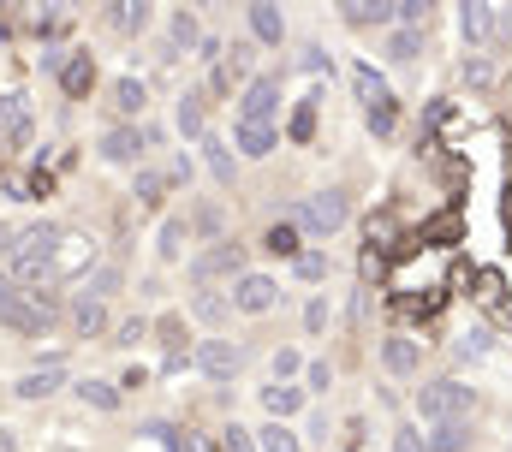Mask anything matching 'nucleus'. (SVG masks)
Segmentation results:
<instances>
[{
	"label": "nucleus",
	"instance_id": "nucleus-43",
	"mask_svg": "<svg viewBox=\"0 0 512 452\" xmlns=\"http://www.w3.org/2000/svg\"><path fill=\"white\" fill-rule=\"evenodd\" d=\"M370 131H376V137H387V131H393V102L370 108Z\"/></svg>",
	"mask_w": 512,
	"mask_h": 452
},
{
	"label": "nucleus",
	"instance_id": "nucleus-19",
	"mask_svg": "<svg viewBox=\"0 0 512 452\" xmlns=\"http://www.w3.org/2000/svg\"><path fill=\"white\" fill-rule=\"evenodd\" d=\"M352 84H358V96H364V108H382V102H393L376 66H352Z\"/></svg>",
	"mask_w": 512,
	"mask_h": 452
},
{
	"label": "nucleus",
	"instance_id": "nucleus-25",
	"mask_svg": "<svg viewBox=\"0 0 512 452\" xmlns=\"http://www.w3.org/2000/svg\"><path fill=\"white\" fill-rule=\"evenodd\" d=\"M262 250H274V256H298V226L274 221L268 232H262Z\"/></svg>",
	"mask_w": 512,
	"mask_h": 452
},
{
	"label": "nucleus",
	"instance_id": "nucleus-16",
	"mask_svg": "<svg viewBox=\"0 0 512 452\" xmlns=\"http://www.w3.org/2000/svg\"><path fill=\"white\" fill-rule=\"evenodd\" d=\"M143 108H149V90H143V78H114V113L137 119Z\"/></svg>",
	"mask_w": 512,
	"mask_h": 452
},
{
	"label": "nucleus",
	"instance_id": "nucleus-49",
	"mask_svg": "<svg viewBox=\"0 0 512 452\" xmlns=\"http://www.w3.org/2000/svg\"><path fill=\"white\" fill-rule=\"evenodd\" d=\"M12 238H18V232H12V226L0 221V262H6V256H12Z\"/></svg>",
	"mask_w": 512,
	"mask_h": 452
},
{
	"label": "nucleus",
	"instance_id": "nucleus-33",
	"mask_svg": "<svg viewBox=\"0 0 512 452\" xmlns=\"http://www.w3.org/2000/svg\"><path fill=\"white\" fill-rule=\"evenodd\" d=\"M417 42H423V30H405V24H399V30H393V42H387V54H393V60H411V54H417Z\"/></svg>",
	"mask_w": 512,
	"mask_h": 452
},
{
	"label": "nucleus",
	"instance_id": "nucleus-23",
	"mask_svg": "<svg viewBox=\"0 0 512 452\" xmlns=\"http://www.w3.org/2000/svg\"><path fill=\"white\" fill-rule=\"evenodd\" d=\"M382 363L393 369V375H411V369H417V345H411L405 334L387 339V345H382Z\"/></svg>",
	"mask_w": 512,
	"mask_h": 452
},
{
	"label": "nucleus",
	"instance_id": "nucleus-17",
	"mask_svg": "<svg viewBox=\"0 0 512 452\" xmlns=\"http://www.w3.org/2000/svg\"><path fill=\"white\" fill-rule=\"evenodd\" d=\"M197 149H203V161H209V173H215L221 185H233V173H239V161H233V149H227L221 137H203Z\"/></svg>",
	"mask_w": 512,
	"mask_h": 452
},
{
	"label": "nucleus",
	"instance_id": "nucleus-1",
	"mask_svg": "<svg viewBox=\"0 0 512 452\" xmlns=\"http://www.w3.org/2000/svg\"><path fill=\"white\" fill-rule=\"evenodd\" d=\"M60 238H66V226H54V221L24 226V232L12 238V256H6L12 280H18V286H36V280H48V274H54V250H60Z\"/></svg>",
	"mask_w": 512,
	"mask_h": 452
},
{
	"label": "nucleus",
	"instance_id": "nucleus-36",
	"mask_svg": "<svg viewBox=\"0 0 512 452\" xmlns=\"http://www.w3.org/2000/svg\"><path fill=\"white\" fill-rule=\"evenodd\" d=\"M221 452H256V435H251V429H239V423H233V429L221 435Z\"/></svg>",
	"mask_w": 512,
	"mask_h": 452
},
{
	"label": "nucleus",
	"instance_id": "nucleus-32",
	"mask_svg": "<svg viewBox=\"0 0 512 452\" xmlns=\"http://www.w3.org/2000/svg\"><path fill=\"white\" fill-rule=\"evenodd\" d=\"M191 310H197V322H227V310H233V304H227V298H215V292H197V298H191Z\"/></svg>",
	"mask_w": 512,
	"mask_h": 452
},
{
	"label": "nucleus",
	"instance_id": "nucleus-7",
	"mask_svg": "<svg viewBox=\"0 0 512 452\" xmlns=\"http://www.w3.org/2000/svg\"><path fill=\"white\" fill-rule=\"evenodd\" d=\"M274 298H280V286L268 274H239L233 280V310H245V316H268Z\"/></svg>",
	"mask_w": 512,
	"mask_h": 452
},
{
	"label": "nucleus",
	"instance_id": "nucleus-2",
	"mask_svg": "<svg viewBox=\"0 0 512 452\" xmlns=\"http://www.w3.org/2000/svg\"><path fill=\"white\" fill-rule=\"evenodd\" d=\"M0 322L24 339H42L54 328V304H48L42 292H24L12 274H0Z\"/></svg>",
	"mask_w": 512,
	"mask_h": 452
},
{
	"label": "nucleus",
	"instance_id": "nucleus-26",
	"mask_svg": "<svg viewBox=\"0 0 512 452\" xmlns=\"http://www.w3.org/2000/svg\"><path fill=\"white\" fill-rule=\"evenodd\" d=\"M131 197H137L143 209H161V197H167V173H149V167H143V173H137V191H131Z\"/></svg>",
	"mask_w": 512,
	"mask_h": 452
},
{
	"label": "nucleus",
	"instance_id": "nucleus-22",
	"mask_svg": "<svg viewBox=\"0 0 512 452\" xmlns=\"http://www.w3.org/2000/svg\"><path fill=\"white\" fill-rule=\"evenodd\" d=\"M399 6H382V0H352L346 6V24H393Z\"/></svg>",
	"mask_w": 512,
	"mask_h": 452
},
{
	"label": "nucleus",
	"instance_id": "nucleus-34",
	"mask_svg": "<svg viewBox=\"0 0 512 452\" xmlns=\"http://www.w3.org/2000/svg\"><path fill=\"white\" fill-rule=\"evenodd\" d=\"M167 30H173V42H179V48H191V42H197V36H203V30H197V18H191V12H173V24H167Z\"/></svg>",
	"mask_w": 512,
	"mask_h": 452
},
{
	"label": "nucleus",
	"instance_id": "nucleus-20",
	"mask_svg": "<svg viewBox=\"0 0 512 452\" xmlns=\"http://www.w3.org/2000/svg\"><path fill=\"white\" fill-rule=\"evenodd\" d=\"M251 30H256V42L280 48V36H286V18H280L274 6H251Z\"/></svg>",
	"mask_w": 512,
	"mask_h": 452
},
{
	"label": "nucleus",
	"instance_id": "nucleus-13",
	"mask_svg": "<svg viewBox=\"0 0 512 452\" xmlns=\"http://www.w3.org/2000/svg\"><path fill=\"white\" fill-rule=\"evenodd\" d=\"M72 328H78L84 339L102 334V328H108V304H102V298H90V292H78V298H72Z\"/></svg>",
	"mask_w": 512,
	"mask_h": 452
},
{
	"label": "nucleus",
	"instance_id": "nucleus-12",
	"mask_svg": "<svg viewBox=\"0 0 512 452\" xmlns=\"http://www.w3.org/2000/svg\"><path fill=\"white\" fill-rule=\"evenodd\" d=\"M60 381H66V369H60V363H42V369L18 375V387H12V393H18V399H48Z\"/></svg>",
	"mask_w": 512,
	"mask_h": 452
},
{
	"label": "nucleus",
	"instance_id": "nucleus-47",
	"mask_svg": "<svg viewBox=\"0 0 512 452\" xmlns=\"http://www.w3.org/2000/svg\"><path fill=\"white\" fill-rule=\"evenodd\" d=\"M489 351V334H465L459 339V357H483Z\"/></svg>",
	"mask_w": 512,
	"mask_h": 452
},
{
	"label": "nucleus",
	"instance_id": "nucleus-21",
	"mask_svg": "<svg viewBox=\"0 0 512 452\" xmlns=\"http://www.w3.org/2000/svg\"><path fill=\"white\" fill-rule=\"evenodd\" d=\"M274 125H239V149L251 155V161H262V155H274Z\"/></svg>",
	"mask_w": 512,
	"mask_h": 452
},
{
	"label": "nucleus",
	"instance_id": "nucleus-46",
	"mask_svg": "<svg viewBox=\"0 0 512 452\" xmlns=\"http://www.w3.org/2000/svg\"><path fill=\"white\" fill-rule=\"evenodd\" d=\"M197 232H221V209H215V203L197 209Z\"/></svg>",
	"mask_w": 512,
	"mask_h": 452
},
{
	"label": "nucleus",
	"instance_id": "nucleus-18",
	"mask_svg": "<svg viewBox=\"0 0 512 452\" xmlns=\"http://www.w3.org/2000/svg\"><path fill=\"white\" fill-rule=\"evenodd\" d=\"M60 84H66V96H84V90L96 84V60H90V54H72L66 72H60Z\"/></svg>",
	"mask_w": 512,
	"mask_h": 452
},
{
	"label": "nucleus",
	"instance_id": "nucleus-24",
	"mask_svg": "<svg viewBox=\"0 0 512 452\" xmlns=\"http://www.w3.org/2000/svg\"><path fill=\"white\" fill-rule=\"evenodd\" d=\"M78 399L96 405V411H120V387L114 381H78Z\"/></svg>",
	"mask_w": 512,
	"mask_h": 452
},
{
	"label": "nucleus",
	"instance_id": "nucleus-48",
	"mask_svg": "<svg viewBox=\"0 0 512 452\" xmlns=\"http://www.w3.org/2000/svg\"><path fill=\"white\" fill-rule=\"evenodd\" d=\"M298 274H304V280H322V274H328V262H322V256H298Z\"/></svg>",
	"mask_w": 512,
	"mask_h": 452
},
{
	"label": "nucleus",
	"instance_id": "nucleus-38",
	"mask_svg": "<svg viewBox=\"0 0 512 452\" xmlns=\"http://www.w3.org/2000/svg\"><path fill=\"white\" fill-rule=\"evenodd\" d=\"M114 24H120V30H143L149 12H143V6H114Z\"/></svg>",
	"mask_w": 512,
	"mask_h": 452
},
{
	"label": "nucleus",
	"instance_id": "nucleus-41",
	"mask_svg": "<svg viewBox=\"0 0 512 452\" xmlns=\"http://www.w3.org/2000/svg\"><path fill=\"white\" fill-rule=\"evenodd\" d=\"M143 334H149V322H143V316H131V322H120V334H114V345H137Z\"/></svg>",
	"mask_w": 512,
	"mask_h": 452
},
{
	"label": "nucleus",
	"instance_id": "nucleus-35",
	"mask_svg": "<svg viewBox=\"0 0 512 452\" xmlns=\"http://www.w3.org/2000/svg\"><path fill=\"white\" fill-rule=\"evenodd\" d=\"M399 24H405V30H423V24H429V6H423V0H399Z\"/></svg>",
	"mask_w": 512,
	"mask_h": 452
},
{
	"label": "nucleus",
	"instance_id": "nucleus-6",
	"mask_svg": "<svg viewBox=\"0 0 512 452\" xmlns=\"http://www.w3.org/2000/svg\"><path fill=\"white\" fill-rule=\"evenodd\" d=\"M274 113H280V78L262 72V78L245 84V96H239V125H274Z\"/></svg>",
	"mask_w": 512,
	"mask_h": 452
},
{
	"label": "nucleus",
	"instance_id": "nucleus-31",
	"mask_svg": "<svg viewBox=\"0 0 512 452\" xmlns=\"http://www.w3.org/2000/svg\"><path fill=\"white\" fill-rule=\"evenodd\" d=\"M489 24H495V18H489V6H465V12H459L465 42H483V36H489Z\"/></svg>",
	"mask_w": 512,
	"mask_h": 452
},
{
	"label": "nucleus",
	"instance_id": "nucleus-40",
	"mask_svg": "<svg viewBox=\"0 0 512 452\" xmlns=\"http://www.w3.org/2000/svg\"><path fill=\"white\" fill-rule=\"evenodd\" d=\"M304 381H310V393H328L334 369H328V363H304Z\"/></svg>",
	"mask_w": 512,
	"mask_h": 452
},
{
	"label": "nucleus",
	"instance_id": "nucleus-11",
	"mask_svg": "<svg viewBox=\"0 0 512 452\" xmlns=\"http://www.w3.org/2000/svg\"><path fill=\"white\" fill-rule=\"evenodd\" d=\"M0 143H12V149L30 143V108H24V96H0Z\"/></svg>",
	"mask_w": 512,
	"mask_h": 452
},
{
	"label": "nucleus",
	"instance_id": "nucleus-4",
	"mask_svg": "<svg viewBox=\"0 0 512 452\" xmlns=\"http://www.w3.org/2000/svg\"><path fill=\"white\" fill-rule=\"evenodd\" d=\"M417 411H423L429 423H465V417L477 411V387H465V381H429V387L417 393Z\"/></svg>",
	"mask_w": 512,
	"mask_h": 452
},
{
	"label": "nucleus",
	"instance_id": "nucleus-5",
	"mask_svg": "<svg viewBox=\"0 0 512 452\" xmlns=\"http://www.w3.org/2000/svg\"><path fill=\"white\" fill-rule=\"evenodd\" d=\"M221 274H245V244H233V238H215L209 250H197L191 256V280L197 286H209V280H221Z\"/></svg>",
	"mask_w": 512,
	"mask_h": 452
},
{
	"label": "nucleus",
	"instance_id": "nucleus-39",
	"mask_svg": "<svg viewBox=\"0 0 512 452\" xmlns=\"http://www.w3.org/2000/svg\"><path fill=\"white\" fill-rule=\"evenodd\" d=\"M298 369H304L298 351H274V381H286V375H298Z\"/></svg>",
	"mask_w": 512,
	"mask_h": 452
},
{
	"label": "nucleus",
	"instance_id": "nucleus-29",
	"mask_svg": "<svg viewBox=\"0 0 512 452\" xmlns=\"http://www.w3.org/2000/svg\"><path fill=\"white\" fill-rule=\"evenodd\" d=\"M173 119H179V131H185V137H197V143L209 137V131H203V96H185V102H179V113H173Z\"/></svg>",
	"mask_w": 512,
	"mask_h": 452
},
{
	"label": "nucleus",
	"instance_id": "nucleus-37",
	"mask_svg": "<svg viewBox=\"0 0 512 452\" xmlns=\"http://www.w3.org/2000/svg\"><path fill=\"white\" fill-rule=\"evenodd\" d=\"M310 125H316V96H310V102H298V119H292V137L304 143V137H310Z\"/></svg>",
	"mask_w": 512,
	"mask_h": 452
},
{
	"label": "nucleus",
	"instance_id": "nucleus-45",
	"mask_svg": "<svg viewBox=\"0 0 512 452\" xmlns=\"http://www.w3.org/2000/svg\"><path fill=\"white\" fill-rule=\"evenodd\" d=\"M304 328H310V334H322V328H328V304H322V298L304 310Z\"/></svg>",
	"mask_w": 512,
	"mask_h": 452
},
{
	"label": "nucleus",
	"instance_id": "nucleus-28",
	"mask_svg": "<svg viewBox=\"0 0 512 452\" xmlns=\"http://www.w3.org/2000/svg\"><path fill=\"white\" fill-rule=\"evenodd\" d=\"M256 452H298V435L286 423H268V429H256Z\"/></svg>",
	"mask_w": 512,
	"mask_h": 452
},
{
	"label": "nucleus",
	"instance_id": "nucleus-9",
	"mask_svg": "<svg viewBox=\"0 0 512 452\" xmlns=\"http://www.w3.org/2000/svg\"><path fill=\"white\" fill-rule=\"evenodd\" d=\"M197 369H203L209 381H233V375H239V345H233V339H203V345H197Z\"/></svg>",
	"mask_w": 512,
	"mask_h": 452
},
{
	"label": "nucleus",
	"instance_id": "nucleus-42",
	"mask_svg": "<svg viewBox=\"0 0 512 452\" xmlns=\"http://www.w3.org/2000/svg\"><path fill=\"white\" fill-rule=\"evenodd\" d=\"M393 452H429V447H423L417 429H393Z\"/></svg>",
	"mask_w": 512,
	"mask_h": 452
},
{
	"label": "nucleus",
	"instance_id": "nucleus-10",
	"mask_svg": "<svg viewBox=\"0 0 512 452\" xmlns=\"http://www.w3.org/2000/svg\"><path fill=\"white\" fill-rule=\"evenodd\" d=\"M143 143H149V137H143L137 125H114V131L102 137V161H114V167H131V161L143 155Z\"/></svg>",
	"mask_w": 512,
	"mask_h": 452
},
{
	"label": "nucleus",
	"instance_id": "nucleus-15",
	"mask_svg": "<svg viewBox=\"0 0 512 452\" xmlns=\"http://www.w3.org/2000/svg\"><path fill=\"white\" fill-rule=\"evenodd\" d=\"M262 405H268V417H274V423H286V417L304 405V387H286V381H274V387H262Z\"/></svg>",
	"mask_w": 512,
	"mask_h": 452
},
{
	"label": "nucleus",
	"instance_id": "nucleus-44",
	"mask_svg": "<svg viewBox=\"0 0 512 452\" xmlns=\"http://www.w3.org/2000/svg\"><path fill=\"white\" fill-rule=\"evenodd\" d=\"M465 78H471V84H495V66H489V60H465Z\"/></svg>",
	"mask_w": 512,
	"mask_h": 452
},
{
	"label": "nucleus",
	"instance_id": "nucleus-3",
	"mask_svg": "<svg viewBox=\"0 0 512 452\" xmlns=\"http://www.w3.org/2000/svg\"><path fill=\"white\" fill-rule=\"evenodd\" d=\"M346 221H352V197H346V191H316V197H304L298 215H292V226L310 232V238H334Z\"/></svg>",
	"mask_w": 512,
	"mask_h": 452
},
{
	"label": "nucleus",
	"instance_id": "nucleus-30",
	"mask_svg": "<svg viewBox=\"0 0 512 452\" xmlns=\"http://www.w3.org/2000/svg\"><path fill=\"white\" fill-rule=\"evenodd\" d=\"M465 435H471L465 423H435V435H429L423 447H429V452H459V447H465Z\"/></svg>",
	"mask_w": 512,
	"mask_h": 452
},
{
	"label": "nucleus",
	"instance_id": "nucleus-27",
	"mask_svg": "<svg viewBox=\"0 0 512 452\" xmlns=\"http://www.w3.org/2000/svg\"><path fill=\"white\" fill-rule=\"evenodd\" d=\"M120 280H126V274H120V268H90V274H84V292H90V298H102V304H108V298H114V292H120Z\"/></svg>",
	"mask_w": 512,
	"mask_h": 452
},
{
	"label": "nucleus",
	"instance_id": "nucleus-14",
	"mask_svg": "<svg viewBox=\"0 0 512 452\" xmlns=\"http://www.w3.org/2000/svg\"><path fill=\"white\" fill-rule=\"evenodd\" d=\"M185 244H191V226L179 221V215H167V221H161V232H155L161 262H179V256H185Z\"/></svg>",
	"mask_w": 512,
	"mask_h": 452
},
{
	"label": "nucleus",
	"instance_id": "nucleus-8",
	"mask_svg": "<svg viewBox=\"0 0 512 452\" xmlns=\"http://www.w3.org/2000/svg\"><path fill=\"white\" fill-rule=\"evenodd\" d=\"M78 268H84V274L96 268V238L66 232V238H60V250H54V274H48V280H66V274H78Z\"/></svg>",
	"mask_w": 512,
	"mask_h": 452
}]
</instances>
